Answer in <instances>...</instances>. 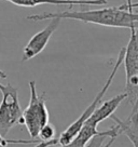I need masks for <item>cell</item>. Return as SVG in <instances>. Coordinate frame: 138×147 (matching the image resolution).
Here are the masks:
<instances>
[{"mask_svg":"<svg viewBox=\"0 0 138 147\" xmlns=\"http://www.w3.org/2000/svg\"><path fill=\"white\" fill-rule=\"evenodd\" d=\"M29 21H43L51 18H69L83 23L97 24L106 27H125L131 28L138 25V12L134 10H123L120 7H111L98 10H81V11H64L56 13L33 14L27 16Z\"/></svg>","mask_w":138,"mask_h":147,"instance_id":"6da1fadb","label":"cell"},{"mask_svg":"<svg viewBox=\"0 0 138 147\" xmlns=\"http://www.w3.org/2000/svg\"><path fill=\"white\" fill-rule=\"evenodd\" d=\"M30 100L28 106L22 111L19 124H24L32 138H37L40 129L49 122V110L46 105L44 94L39 95L36 89V81L29 82Z\"/></svg>","mask_w":138,"mask_h":147,"instance_id":"7a4b0ae2","label":"cell"},{"mask_svg":"<svg viewBox=\"0 0 138 147\" xmlns=\"http://www.w3.org/2000/svg\"><path fill=\"white\" fill-rule=\"evenodd\" d=\"M131 37L124 48L123 64L125 68V93L132 105L138 100V25L129 28Z\"/></svg>","mask_w":138,"mask_h":147,"instance_id":"3957f363","label":"cell"},{"mask_svg":"<svg viewBox=\"0 0 138 147\" xmlns=\"http://www.w3.org/2000/svg\"><path fill=\"white\" fill-rule=\"evenodd\" d=\"M123 56H124V48H122V49L120 50L119 55H118V59H117L115 65H113L112 71L110 73L109 77L107 78L106 82H105V84H104V87L101 88L100 91L97 93V95L95 96V98L93 100L92 103L88 106V108L83 111L78 119L70 124L68 128L66 129V130H65L63 133L60 134L58 138H56V143H57V145H60V146L67 145V144H68V143L70 142V141H71V140H72L77 134H78V132L83 127V124L85 123V121L90 118V116L93 114V111L96 109L97 106L101 103V98L105 96V94L107 93L109 87L111 86V83H112V81H113L115 75H117L118 70H119L120 66H121L122 62H123Z\"/></svg>","mask_w":138,"mask_h":147,"instance_id":"277c9868","label":"cell"},{"mask_svg":"<svg viewBox=\"0 0 138 147\" xmlns=\"http://www.w3.org/2000/svg\"><path fill=\"white\" fill-rule=\"evenodd\" d=\"M0 92L2 100L0 103V134L5 136L15 124H19L22 118V109L19 103L17 89L8 83H0Z\"/></svg>","mask_w":138,"mask_h":147,"instance_id":"5b68a950","label":"cell"},{"mask_svg":"<svg viewBox=\"0 0 138 147\" xmlns=\"http://www.w3.org/2000/svg\"><path fill=\"white\" fill-rule=\"evenodd\" d=\"M60 24V18H51V22L46 25V27L40 32H38L37 34H35L24 48L22 61L26 62V61L33 59L38 54H40L42 51L44 50L48 42L50 41L52 35L58 28Z\"/></svg>","mask_w":138,"mask_h":147,"instance_id":"8992f818","label":"cell"},{"mask_svg":"<svg viewBox=\"0 0 138 147\" xmlns=\"http://www.w3.org/2000/svg\"><path fill=\"white\" fill-rule=\"evenodd\" d=\"M126 97H127V95L124 92V93H121L119 95L112 97L110 100H107L104 103H100L96 107V109L93 111L92 115L90 116V118L85 121V123L91 124L93 127H98V124L100 122L108 119L109 117H111L115 114L117 108Z\"/></svg>","mask_w":138,"mask_h":147,"instance_id":"52a82bcc","label":"cell"},{"mask_svg":"<svg viewBox=\"0 0 138 147\" xmlns=\"http://www.w3.org/2000/svg\"><path fill=\"white\" fill-rule=\"evenodd\" d=\"M11 3L19 7L32 8L40 5H80L82 9L88 5H104L107 3V0H88V1H80V0H7Z\"/></svg>","mask_w":138,"mask_h":147,"instance_id":"ba28073f","label":"cell"},{"mask_svg":"<svg viewBox=\"0 0 138 147\" xmlns=\"http://www.w3.org/2000/svg\"><path fill=\"white\" fill-rule=\"evenodd\" d=\"M112 119L119 125L120 133L125 134L134 147H138V100L133 105L131 115L125 120H121L112 115Z\"/></svg>","mask_w":138,"mask_h":147,"instance_id":"9c48e42d","label":"cell"},{"mask_svg":"<svg viewBox=\"0 0 138 147\" xmlns=\"http://www.w3.org/2000/svg\"><path fill=\"white\" fill-rule=\"evenodd\" d=\"M101 131L97 130V127H93L91 124L84 123L81 130L78 132V134L74 136L67 145L64 146H52V147H85L88 144V142L94 136L100 134Z\"/></svg>","mask_w":138,"mask_h":147,"instance_id":"30bf717a","label":"cell"},{"mask_svg":"<svg viewBox=\"0 0 138 147\" xmlns=\"http://www.w3.org/2000/svg\"><path fill=\"white\" fill-rule=\"evenodd\" d=\"M56 135V129L53 124H51L50 122L46 123L39 131L38 138L40 141H48L51 138H54Z\"/></svg>","mask_w":138,"mask_h":147,"instance_id":"8fae6325","label":"cell"},{"mask_svg":"<svg viewBox=\"0 0 138 147\" xmlns=\"http://www.w3.org/2000/svg\"><path fill=\"white\" fill-rule=\"evenodd\" d=\"M40 142L39 138H32V140H7V138L0 134V147H7L9 144H37Z\"/></svg>","mask_w":138,"mask_h":147,"instance_id":"7c38bea8","label":"cell"},{"mask_svg":"<svg viewBox=\"0 0 138 147\" xmlns=\"http://www.w3.org/2000/svg\"><path fill=\"white\" fill-rule=\"evenodd\" d=\"M120 8L123 10H134L138 8V2H132V0H126V2L120 5Z\"/></svg>","mask_w":138,"mask_h":147,"instance_id":"4fadbf2b","label":"cell"},{"mask_svg":"<svg viewBox=\"0 0 138 147\" xmlns=\"http://www.w3.org/2000/svg\"><path fill=\"white\" fill-rule=\"evenodd\" d=\"M117 140V136H112V138H108V141L106 143H104L101 147H111L112 146V144L115 143V141Z\"/></svg>","mask_w":138,"mask_h":147,"instance_id":"5bb4252c","label":"cell"},{"mask_svg":"<svg viewBox=\"0 0 138 147\" xmlns=\"http://www.w3.org/2000/svg\"><path fill=\"white\" fill-rule=\"evenodd\" d=\"M5 78H7V74L0 69V79H5Z\"/></svg>","mask_w":138,"mask_h":147,"instance_id":"9a60e30c","label":"cell"},{"mask_svg":"<svg viewBox=\"0 0 138 147\" xmlns=\"http://www.w3.org/2000/svg\"><path fill=\"white\" fill-rule=\"evenodd\" d=\"M80 1H88V0H80Z\"/></svg>","mask_w":138,"mask_h":147,"instance_id":"2e32d148","label":"cell"}]
</instances>
